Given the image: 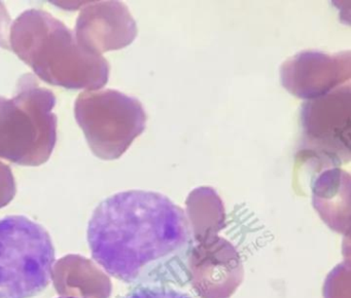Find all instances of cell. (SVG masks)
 Instances as JSON below:
<instances>
[{
  "mask_svg": "<svg viewBox=\"0 0 351 298\" xmlns=\"http://www.w3.org/2000/svg\"><path fill=\"white\" fill-rule=\"evenodd\" d=\"M87 234L94 260L124 283H190L192 230L184 210L162 193L135 189L110 195L94 210Z\"/></svg>",
  "mask_w": 351,
  "mask_h": 298,
  "instance_id": "obj_1",
  "label": "cell"
},
{
  "mask_svg": "<svg viewBox=\"0 0 351 298\" xmlns=\"http://www.w3.org/2000/svg\"><path fill=\"white\" fill-rule=\"evenodd\" d=\"M1 45L13 51L48 84L97 90L108 82L106 58L84 49L75 32L49 12L28 10L11 22Z\"/></svg>",
  "mask_w": 351,
  "mask_h": 298,
  "instance_id": "obj_2",
  "label": "cell"
},
{
  "mask_svg": "<svg viewBox=\"0 0 351 298\" xmlns=\"http://www.w3.org/2000/svg\"><path fill=\"white\" fill-rule=\"evenodd\" d=\"M56 97L23 74L13 98L0 96V158L21 166L48 162L57 141Z\"/></svg>",
  "mask_w": 351,
  "mask_h": 298,
  "instance_id": "obj_3",
  "label": "cell"
},
{
  "mask_svg": "<svg viewBox=\"0 0 351 298\" xmlns=\"http://www.w3.org/2000/svg\"><path fill=\"white\" fill-rule=\"evenodd\" d=\"M55 248L49 232L24 216L0 219V298H32L51 282Z\"/></svg>",
  "mask_w": 351,
  "mask_h": 298,
  "instance_id": "obj_4",
  "label": "cell"
},
{
  "mask_svg": "<svg viewBox=\"0 0 351 298\" xmlns=\"http://www.w3.org/2000/svg\"><path fill=\"white\" fill-rule=\"evenodd\" d=\"M75 116L93 153L104 160L120 158L147 125L139 100L112 88L81 92Z\"/></svg>",
  "mask_w": 351,
  "mask_h": 298,
  "instance_id": "obj_5",
  "label": "cell"
},
{
  "mask_svg": "<svg viewBox=\"0 0 351 298\" xmlns=\"http://www.w3.org/2000/svg\"><path fill=\"white\" fill-rule=\"evenodd\" d=\"M350 84L304 103L300 111L303 138L299 152L328 169L347 164L350 160Z\"/></svg>",
  "mask_w": 351,
  "mask_h": 298,
  "instance_id": "obj_6",
  "label": "cell"
},
{
  "mask_svg": "<svg viewBox=\"0 0 351 298\" xmlns=\"http://www.w3.org/2000/svg\"><path fill=\"white\" fill-rule=\"evenodd\" d=\"M189 273L191 285L200 298H230L244 279L239 252L221 236L194 243Z\"/></svg>",
  "mask_w": 351,
  "mask_h": 298,
  "instance_id": "obj_7",
  "label": "cell"
},
{
  "mask_svg": "<svg viewBox=\"0 0 351 298\" xmlns=\"http://www.w3.org/2000/svg\"><path fill=\"white\" fill-rule=\"evenodd\" d=\"M351 78L350 51L326 53L303 51L289 58L280 67L283 88L293 96L313 100L349 84Z\"/></svg>",
  "mask_w": 351,
  "mask_h": 298,
  "instance_id": "obj_8",
  "label": "cell"
},
{
  "mask_svg": "<svg viewBox=\"0 0 351 298\" xmlns=\"http://www.w3.org/2000/svg\"><path fill=\"white\" fill-rule=\"evenodd\" d=\"M73 32L84 49L102 55L131 45L137 36V25L123 2L96 1L84 6Z\"/></svg>",
  "mask_w": 351,
  "mask_h": 298,
  "instance_id": "obj_9",
  "label": "cell"
},
{
  "mask_svg": "<svg viewBox=\"0 0 351 298\" xmlns=\"http://www.w3.org/2000/svg\"><path fill=\"white\" fill-rule=\"evenodd\" d=\"M51 281L61 298H110V277L93 260L69 254L54 263Z\"/></svg>",
  "mask_w": 351,
  "mask_h": 298,
  "instance_id": "obj_10",
  "label": "cell"
},
{
  "mask_svg": "<svg viewBox=\"0 0 351 298\" xmlns=\"http://www.w3.org/2000/svg\"><path fill=\"white\" fill-rule=\"evenodd\" d=\"M350 175L340 168L320 173L310 189L312 203L322 221L334 232H350Z\"/></svg>",
  "mask_w": 351,
  "mask_h": 298,
  "instance_id": "obj_11",
  "label": "cell"
},
{
  "mask_svg": "<svg viewBox=\"0 0 351 298\" xmlns=\"http://www.w3.org/2000/svg\"><path fill=\"white\" fill-rule=\"evenodd\" d=\"M186 219L195 243L219 236L226 227L225 206L215 189L208 186L195 188L186 197Z\"/></svg>",
  "mask_w": 351,
  "mask_h": 298,
  "instance_id": "obj_12",
  "label": "cell"
},
{
  "mask_svg": "<svg viewBox=\"0 0 351 298\" xmlns=\"http://www.w3.org/2000/svg\"><path fill=\"white\" fill-rule=\"evenodd\" d=\"M350 261L339 263L326 277L324 298H350Z\"/></svg>",
  "mask_w": 351,
  "mask_h": 298,
  "instance_id": "obj_13",
  "label": "cell"
},
{
  "mask_svg": "<svg viewBox=\"0 0 351 298\" xmlns=\"http://www.w3.org/2000/svg\"><path fill=\"white\" fill-rule=\"evenodd\" d=\"M122 298H193L176 288L166 286H139Z\"/></svg>",
  "mask_w": 351,
  "mask_h": 298,
  "instance_id": "obj_14",
  "label": "cell"
},
{
  "mask_svg": "<svg viewBox=\"0 0 351 298\" xmlns=\"http://www.w3.org/2000/svg\"><path fill=\"white\" fill-rule=\"evenodd\" d=\"M16 191V181L11 168L0 162V209L13 201Z\"/></svg>",
  "mask_w": 351,
  "mask_h": 298,
  "instance_id": "obj_15",
  "label": "cell"
},
{
  "mask_svg": "<svg viewBox=\"0 0 351 298\" xmlns=\"http://www.w3.org/2000/svg\"><path fill=\"white\" fill-rule=\"evenodd\" d=\"M61 298V297H60Z\"/></svg>",
  "mask_w": 351,
  "mask_h": 298,
  "instance_id": "obj_16",
  "label": "cell"
}]
</instances>
